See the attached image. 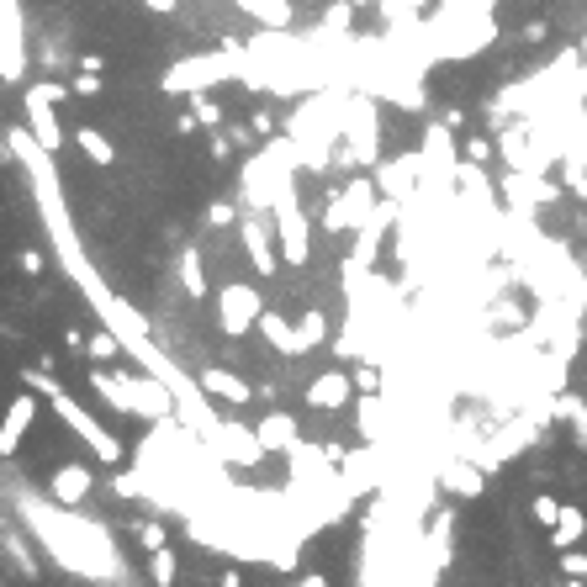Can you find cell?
<instances>
[{"mask_svg":"<svg viewBox=\"0 0 587 587\" xmlns=\"http://www.w3.org/2000/svg\"><path fill=\"white\" fill-rule=\"evenodd\" d=\"M27 112H32V127H38V143H43V149H59V122H53L43 90H32V96H27Z\"/></svg>","mask_w":587,"mask_h":587,"instance_id":"obj_1","label":"cell"},{"mask_svg":"<svg viewBox=\"0 0 587 587\" xmlns=\"http://www.w3.org/2000/svg\"><path fill=\"white\" fill-rule=\"evenodd\" d=\"M75 143L90 154V164H101V170H106V164H117V149L96 133V127H75Z\"/></svg>","mask_w":587,"mask_h":587,"instance_id":"obj_2","label":"cell"},{"mask_svg":"<svg viewBox=\"0 0 587 587\" xmlns=\"http://www.w3.org/2000/svg\"><path fill=\"white\" fill-rule=\"evenodd\" d=\"M191 112H196L201 122H207V127L223 122V112H217V101H201V96H191Z\"/></svg>","mask_w":587,"mask_h":587,"instance_id":"obj_3","label":"cell"},{"mask_svg":"<svg viewBox=\"0 0 587 587\" xmlns=\"http://www.w3.org/2000/svg\"><path fill=\"white\" fill-rule=\"evenodd\" d=\"M143 6H149V11H159V16H170V11H175V0H143Z\"/></svg>","mask_w":587,"mask_h":587,"instance_id":"obj_4","label":"cell"}]
</instances>
